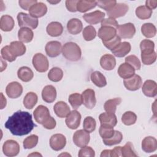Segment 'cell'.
<instances>
[{
    "label": "cell",
    "mask_w": 157,
    "mask_h": 157,
    "mask_svg": "<svg viewBox=\"0 0 157 157\" xmlns=\"http://www.w3.org/2000/svg\"><path fill=\"white\" fill-rule=\"evenodd\" d=\"M4 126L13 135L18 136L29 134L36 126L33 121L31 114L21 110H18L9 117Z\"/></svg>",
    "instance_id": "obj_1"
},
{
    "label": "cell",
    "mask_w": 157,
    "mask_h": 157,
    "mask_svg": "<svg viewBox=\"0 0 157 157\" xmlns=\"http://www.w3.org/2000/svg\"><path fill=\"white\" fill-rule=\"evenodd\" d=\"M62 53L67 60L71 61H78L82 56L80 47L74 42H69L64 44L62 47Z\"/></svg>",
    "instance_id": "obj_2"
},
{
    "label": "cell",
    "mask_w": 157,
    "mask_h": 157,
    "mask_svg": "<svg viewBox=\"0 0 157 157\" xmlns=\"http://www.w3.org/2000/svg\"><path fill=\"white\" fill-rule=\"evenodd\" d=\"M17 18L18 26L21 28H28L34 29L38 26L39 21L37 18H34L26 13H18Z\"/></svg>",
    "instance_id": "obj_3"
},
{
    "label": "cell",
    "mask_w": 157,
    "mask_h": 157,
    "mask_svg": "<svg viewBox=\"0 0 157 157\" xmlns=\"http://www.w3.org/2000/svg\"><path fill=\"white\" fill-rule=\"evenodd\" d=\"M32 63L35 69L39 72H45L48 69V59L42 53L35 54L33 58Z\"/></svg>",
    "instance_id": "obj_4"
},
{
    "label": "cell",
    "mask_w": 157,
    "mask_h": 157,
    "mask_svg": "<svg viewBox=\"0 0 157 157\" xmlns=\"http://www.w3.org/2000/svg\"><path fill=\"white\" fill-rule=\"evenodd\" d=\"M136 33V28L134 24L127 23L118 25L117 28V35L123 39H131Z\"/></svg>",
    "instance_id": "obj_5"
},
{
    "label": "cell",
    "mask_w": 157,
    "mask_h": 157,
    "mask_svg": "<svg viewBox=\"0 0 157 157\" xmlns=\"http://www.w3.org/2000/svg\"><path fill=\"white\" fill-rule=\"evenodd\" d=\"M73 142L74 144L78 147H83L86 146L90 139L89 132L84 129H79L75 132L73 135Z\"/></svg>",
    "instance_id": "obj_6"
},
{
    "label": "cell",
    "mask_w": 157,
    "mask_h": 157,
    "mask_svg": "<svg viewBox=\"0 0 157 157\" xmlns=\"http://www.w3.org/2000/svg\"><path fill=\"white\" fill-rule=\"evenodd\" d=\"M2 151L7 156H15L20 152V145L15 140H7L3 144Z\"/></svg>",
    "instance_id": "obj_7"
},
{
    "label": "cell",
    "mask_w": 157,
    "mask_h": 157,
    "mask_svg": "<svg viewBox=\"0 0 157 157\" xmlns=\"http://www.w3.org/2000/svg\"><path fill=\"white\" fill-rule=\"evenodd\" d=\"M81 115L76 110L71 111L66 118V124L67 126L71 129H77L80 123Z\"/></svg>",
    "instance_id": "obj_8"
},
{
    "label": "cell",
    "mask_w": 157,
    "mask_h": 157,
    "mask_svg": "<svg viewBox=\"0 0 157 157\" xmlns=\"http://www.w3.org/2000/svg\"><path fill=\"white\" fill-rule=\"evenodd\" d=\"M82 101L83 105L89 109H92L94 107L96 104V99L95 92L92 89L85 90L82 94Z\"/></svg>",
    "instance_id": "obj_9"
},
{
    "label": "cell",
    "mask_w": 157,
    "mask_h": 157,
    "mask_svg": "<svg viewBox=\"0 0 157 157\" xmlns=\"http://www.w3.org/2000/svg\"><path fill=\"white\" fill-rule=\"evenodd\" d=\"M6 93L9 98L15 99L21 95L23 93V87L20 83L17 82H12L7 85Z\"/></svg>",
    "instance_id": "obj_10"
},
{
    "label": "cell",
    "mask_w": 157,
    "mask_h": 157,
    "mask_svg": "<svg viewBox=\"0 0 157 157\" xmlns=\"http://www.w3.org/2000/svg\"><path fill=\"white\" fill-rule=\"evenodd\" d=\"M33 115L36 121L41 124H42L50 116L48 109L43 105L37 106L34 110Z\"/></svg>",
    "instance_id": "obj_11"
},
{
    "label": "cell",
    "mask_w": 157,
    "mask_h": 157,
    "mask_svg": "<svg viewBox=\"0 0 157 157\" xmlns=\"http://www.w3.org/2000/svg\"><path fill=\"white\" fill-rule=\"evenodd\" d=\"M129 7L125 3H117L110 10L107 11V15L113 18H117L124 16L128 11Z\"/></svg>",
    "instance_id": "obj_12"
},
{
    "label": "cell",
    "mask_w": 157,
    "mask_h": 157,
    "mask_svg": "<svg viewBox=\"0 0 157 157\" xmlns=\"http://www.w3.org/2000/svg\"><path fill=\"white\" fill-rule=\"evenodd\" d=\"M123 83L127 90L129 91H136L141 87L142 80L139 75L134 74L132 77L124 79Z\"/></svg>",
    "instance_id": "obj_13"
},
{
    "label": "cell",
    "mask_w": 157,
    "mask_h": 157,
    "mask_svg": "<svg viewBox=\"0 0 157 157\" xmlns=\"http://www.w3.org/2000/svg\"><path fill=\"white\" fill-rule=\"evenodd\" d=\"M46 54L51 58L56 57L62 52L61 44L56 40L50 41L47 43L45 47Z\"/></svg>",
    "instance_id": "obj_14"
},
{
    "label": "cell",
    "mask_w": 157,
    "mask_h": 157,
    "mask_svg": "<svg viewBox=\"0 0 157 157\" xmlns=\"http://www.w3.org/2000/svg\"><path fill=\"white\" fill-rule=\"evenodd\" d=\"M66 144V139L61 134H55L50 139V147L55 151L62 150Z\"/></svg>",
    "instance_id": "obj_15"
},
{
    "label": "cell",
    "mask_w": 157,
    "mask_h": 157,
    "mask_svg": "<svg viewBox=\"0 0 157 157\" xmlns=\"http://www.w3.org/2000/svg\"><path fill=\"white\" fill-rule=\"evenodd\" d=\"M47 12V7L44 3L42 2H37V3L33 5L29 9V15L36 18L44 16Z\"/></svg>",
    "instance_id": "obj_16"
},
{
    "label": "cell",
    "mask_w": 157,
    "mask_h": 157,
    "mask_svg": "<svg viewBox=\"0 0 157 157\" xmlns=\"http://www.w3.org/2000/svg\"><path fill=\"white\" fill-rule=\"evenodd\" d=\"M104 17L105 13L100 10H95L83 15V18L85 21L91 25H96L101 22Z\"/></svg>",
    "instance_id": "obj_17"
},
{
    "label": "cell",
    "mask_w": 157,
    "mask_h": 157,
    "mask_svg": "<svg viewBox=\"0 0 157 157\" xmlns=\"http://www.w3.org/2000/svg\"><path fill=\"white\" fill-rule=\"evenodd\" d=\"M98 36L102 41H108L117 36V29L109 26H101L98 30Z\"/></svg>",
    "instance_id": "obj_18"
},
{
    "label": "cell",
    "mask_w": 157,
    "mask_h": 157,
    "mask_svg": "<svg viewBox=\"0 0 157 157\" xmlns=\"http://www.w3.org/2000/svg\"><path fill=\"white\" fill-rule=\"evenodd\" d=\"M142 90L146 96L150 98L155 97L157 94V85L156 82L152 80H146L143 84Z\"/></svg>",
    "instance_id": "obj_19"
},
{
    "label": "cell",
    "mask_w": 157,
    "mask_h": 157,
    "mask_svg": "<svg viewBox=\"0 0 157 157\" xmlns=\"http://www.w3.org/2000/svg\"><path fill=\"white\" fill-rule=\"evenodd\" d=\"M142 149L145 153H152L157 149V140L152 136H147L142 141Z\"/></svg>",
    "instance_id": "obj_20"
},
{
    "label": "cell",
    "mask_w": 157,
    "mask_h": 157,
    "mask_svg": "<svg viewBox=\"0 0 157 157\" xmlns=\"http://www.w3.org/2000/svg\"><path fill=\"white\" fill-rule=\"evenodd\" d=\"M100 65L104 70L111 71L116 66V59L112 55L105 54L100 59Z\"/></svg>",
    "instance_id": "obj_21"
},
{
    "label": "cell",
    "mask_w": 157,
    "mask_h": 157,
    "mask_svg": "<svg viewBox=\"0 0 157 157\" xmlns=\"http://www.w3.org/2000/svg\"><path fill=\"white\" fill-rule=\"evenodd\" d=\"M42 99L47 102H53L56 98V90L55 88L52 85L45 86L42 91Z\"/></svg>",
    "instance_id": "obj_22"
},
{
    "label": "cell",
    "mask_w": 157,
    "mask_h": 157,
    "mask_svg": "<svg viewBox=\"0 0 157 157\" xmlns=\"http://www.w3.org/2000/svg\"><path fill=\"white\" fill-rule=\"evenodd\" d=\"M67 29L71 34L76 35L79 34L83 29L82 22L78 18H71L67 23Z\"/></svg>",
    "instance_id": "obj_23"
},
{
    "label": "cell",
    "mask_w": 157,
    "mask_h": 157,
    "mask_svg": "<svg viewBox=\"0 0 157 157\" xmlns=\"http://www.w3.org/2000/svg\"><path fill=\"white\" fill-rule=\"evenodd\" d=\"M53 110L55 114L59 118L66 117L71 112L69 105L64 101L57 102L53 107Z\"/></svg>",
    "instance_id": "obj_24"
},
{
    "label": "cell",
    "mask_w": 157,
    "mask_h": 157,
    "mask_svg": "<svg viewBox=\"0 0 157 157\" xmlns=\"http://www.w3.org/2000/svg\"><path fill=\"white\" fill-rule=\"evenodd\" d=\"M99 120L101 124L107 125L114 127L117 125V118L115 113H110L107 112L102 113L99 115Z\"/></svg>",
    "instance_id": "obj_25"
},
{
    "label": "cell",
    "mask_w": 157,
    "mask_h": 157,
    "mask_svg": "<svg viewBox=\"0 0 157 157\" xmlns=\"http://www.w3.org/2000/svg\"><path fill=\"white\" fill-rule=\"evenodd\" d=\"M47 33L52 37H58L62 34L63 27L61 23L58 21H52L50 23L46 28Z\"/></svg>",
    "instance_id": "obj_26"
},
{
    "label": "cell",
    "mask_w": 157,
    "mask_h": 157,
    "mask_svg": "<svg viewBox=\"0 0 157 157\" xmlns=\"http://www.w3.org/2000/svg\"><path fill=\"white\" fill-rule=\"evenodd\" d=\"M131 45L128 42H121L115 48L112 50V53L117 57L121 58L129 53Z\"/></svg>",
    "instance_id": "obj_27"
},
{
    "label": "cell",
    "mask_w": 157,
    "mask_h": 157,
    "mask_svg": "<svg viewBox=\"0 0 157 157\" xmlns=\"http://www.w3.org/2000/svg\"><path fill=\"white\" fill-rule=\"evenodd\" d=\"M118 74L120 77L126 79L135 74V69L130 64L124 63L118 67Z\"/></svg>",
    "instance_id": "obj_28"
},
{
    "label": "cell",
    "mask_w": 157,
    "mask_h": 157,
    "mask_svg": "<svg viewBox=\"0 0 157 157\" xmlns=\"http://www.w3.org/2000/svg\"><path fill=\"white\" fill-rule=\"evenodd\" d=\"M15 23L13 18L9 15H4L1 17L0 28L5 32L10 31L14 27Z\"/></svg>",
    "instance_id": "obj_29"
},
{
    "label": "cell",
    "mask_w": 157,
    "mask_h": 157,
    "mask_svg": "<svg viewBox=\"0 0 157 157\" xmlns=\"http://www.w3.org/2000/svg\"><path fill=\"white\" fill-rule=\"evenodd\" d=\"M34 37L33 31L28 28H21L18 31V37L20 42L24 43L30 42Z\"/></svg>",
    "instance_id": "obj_30"
},
{
    "label": "cell",
    "mask_w": 157,
    "mask_h": 157,
    "mask_svg": "<svg viewBox=\"0 0 157 157\" xmlns=\"http://www.w3.org/2000/svg\"><path fill=\"white\" fill-rule=\"evenodd\" d=\"M17 75L21 81L28 82L33 78L34 73L29 67L23 66L18 69L17 71Z\"/></svg>",
    "instance_id": "obj_31"
},
{
    "label": "cell",
    "mask_w": 157,
    "mask_h": 157,
    "mask_svg": "<svg viewBox=\"0 0 157 157\" xmlns=\"http://www.w3.org/2000/svg\"><path fill=\"white\" fill-rule=\"evenodd\" d=\"M91 82L98 87L102 88L107 85V80L105 76L99 71H94L91 74Z\"/></svg>",
    "instance_id": "obj_32"
},
{
    "label": "cell",
    "mask_w": 157,
    "mask_h": 157,
    "mask_svg": "<svg viewBox=\"0 0 157 157\" xmlns=\"http://www.w3.org/2000/svg\"><path fill=\"white\" fill-rule=\"evenodd\" d=\"M10 49L16 56L23 55L26 52V46L20 41H13L10 44Z\"/></svg>",
    "instance_id": "obj_33"
},
{
    "label": "cell",
    "mask_w": 157,
    "mask_h": 157,
    "mask_svg": "<svg viewBox=\"0 0 157 157\" xmlns=\"http://www.w3.org/2000/svg\"><path fill=\"white\" fill-rule=\"evenodd\" d=\"M96 6V1L79 0L77 4V10L80 12L83 13L94 8Z\"/></svg>",
    "instance_id": "obj_34"
},
{
    "label": "cell",
    "mask_w": 157,
    "mask_h": 157,
    "mask_svg": "<svg viewBox=\"0 0 157 157\" xmlns=\"http://www.w3.org/2000/svg\"><path fill=\"white\" fill-rule=\"evenodd\" d=\"M38 100L37 95L34 92L28 93L23 99V105L28 109H33L37 104Z\"/></svg>",
    "instance_id": "obj_35"
},
{
    "label": "cell",
    "mask_w": 157,
    "mask_h": 157,
    "mask_svg": "<svg viewBox=\"0 0 157 157\" xmlns=\"http://www.w3.org/2000/svg\"><path fill=\"white\" fill-rule=\"evenodd\" d=\"M121 102V99L120 98H116L107 100L104 105V110L106 112L110 113H115L117 106Z\"/></svg>",
    "instance_id": "obj_36"
},
{
    "label": "cell",
    "mask_w": 157,
    "mask_h": 157,
    "mask_svg": "<svg viewBox=\"0 0 157 157\" xmlns=\"http://www.w3.org/2000/svg\"><path fill=\"white\" fill-rule=\"evenodd\" d=\"M141 32L147 38L153 37L156 34L155 26L151 23H146L141 26Z\"/></svg>",
    "instance_id": "obj_37"
},
{
    "label": "cell",
    "mask_w": 157,
    "mask_h": 157,
    "mask_svg": "<svg viewBox=\"0 0 157 157\" xmlns=\"http://www.w3.org/2000/svg\"><path fill=\"white\" fill-rule=\"evenodd\" d=\"M103 142L105 145L112 146L118 144H120L123 139V134L121 132L115 130L114 134L110 138L102 139Z\"/></svg>",
    "instance_id": "obj_38"
},
{
    "label": "cell",
    "mask_w": 157,
    "mask_h": 157,
    "mask_svg": "<svg viewBox=\"0 0 157 157\" xmlns=\"http://www.w3.org/2000/svg\"><path fill=\"white\" fill-rule=\"evenodd\" d=\"M136 14L139 18L141 20H145L151 17L152 10L149 9L145 6H140L136 8Z\"/></svg>",
    "instance_id": "obj_39"
},
{
    "label": "cell",
    "mask_w": 157,
    "mask_h": 157,
    "mask_svg": "<svg viewBox=\"0 0 157 157\" xmlns=\"http://www.w3.org/2000/svg\"><path fill=\"white\" fill-rule=\"evenodd\" d=\"M63 77V72L61 69L54 67L52 68L48 73V78L52 82H58L60 81Z\"/></svg>",
    "instance_id": "obj_40"
},
{
    "label": "cell",
    "mask_w": 157,
    "mask_h": 157,
    "mask_svg": "<svg viewBox=\"0 0 157 157\" xmlns=\"http://www.w3.org/2000/svg\"><path fill=\"white\" fill-rule=\"evenodd\" d=\"M155 44L152 40L149 39H144L140 42V48L141 53L148 54L154 52Z\"/></svg>",
    "instance_id": "obj_41"
},
{
    "label": "cell",
    "mask_w": 157,
    "mask_h": 157,
    "mask_svg": "<svg viewBox=\"0 0 157 157\" xmlns=\"http://www.w3.org/2000/svg\"><path fill=\"white\" fill-rule=\"evenodd\" d=\"M121 154L123 157H136L137 155L136 153L132 144L131 142H128L121 148Z\"/></svg>",
    "instance_id": "obj_42"
},
{
    "label": "cell",
    "mask_w": 157,
    "mask_h": 157,
    "mask_svg": "<svg viewBox=\"0 0 157 157\" xmlns=\"http://www.w3.org/2000/svg\"><path fill=\"white\" fill-rule=\"evenodd\" d=\"M137 120L136 114L131 111H127L124 112L121 117V121L127 126L134 124Z\"/></svg>",
    "instance_id": "obj_43"
},
{
    "label": "cell",
    "mask_w": 157,
    "mask_h": 157,
    "mask_svg": "<svg viewBox=\"0 0 157 157\" xmlns=\"http://www.w3.org/2000/svg\"><path fill=\"white\" fill-rule=\"evenodd\" d=\"M68 101L72 107L75 109H78L83 104L82 94L77 93L70 94Z\"/></svg>",
    "instance_id": "obj_44"
},
{
    "label": "cell",
    "mask_w": 157,
    "mask_h": 157,
    "mask_svg": "<svg viewBox=\"0 0 157 157\" xmlns=\"http://www.w3.org/2000/svg\"><path fill=\"white\" fill-rule=\"evenodd\" d=\"M83 129L86 132L90 133L93 132L96 126V122L94 118L92 117H86L84 120L83 123Z\"/></svg>",
    "instance_id": "obj_45"
},
{
    "label": "cell",
    "mask_w": 157,
    "mask_h": 157,
    "mask_svg": "<svg viewBox=\"0 0 157 157\" xmlns=\"http://www.w3.org/2000/svg\"><path fill=\"white\" fill-rule=\"evenodd\" d=\"M115 130L113 127L101 124V126L99 129V135L102 139H108L111 137L114 134Z\"/></svg>",
    "instance_id": "obj_46"
},
{
    "label": "cell",
    "mask_w": 157,
    "mask_h": 157,
    "mask_svg": "<svg viewBox=\"0 0 157 157\" xmlns=\"http://www.w3.org/2000/svg\"><path fill=\"white\" fill-rule=\"evenodd\" d=\"M83 37L86 41H90L93 40L96 36V31L93 26H86L83 31Z\"/></svg>",
    "instance_id": "obj_47"
},
{
    "label": "cell",
    "mask_w": 157,
    "mask_h": 157,
    "mask_svg": "<svg viewBox=\"0 0 157 157\" xmlns=\"http://www.w3.org/2000/svg\"><path fill=\"white\" fill-rule=\"evenodd\" d=\"M39 137L37 135L32 134L27 137L23 140V147L25 149H31L36 146Z\"/></svg>",
    "instance_id": "obj_48"
},
{
    "label": "cell",
    "mask_w": 157,
    "mask_h": 157,
    "mask_svg": "<svg viewBox=\"0 0 157 157\" xmlns=\"http://www.w3.org/2000/svg\"><path fill=\"white\" fill-rule=\"evenodd\" d=\"M1 57L9 62H12L16 59L17 57L11 52L9 45H6L5 47H2L1 50Z\"/></svg>",
    "instance_id": "obj_49"
},
{
    "label": "cell",
    "mask_w": 157,
    "mask_h": 157,
    "mask_svg": "<svg viewBox=\"0 0 157 157\" xmlns=\"http://www.w3.org/2000/svg\"><path fill=\"white\" fill-rule=\"evenodd\" d=\"M125 63L130 64L135 70H139L141 67V63L139 58L133 55H129L125 58Z\"/></svg>",
    "instance_id": "obj_50"
},
{
    "label": "cell",
    "mask_w": 157,
    "mask_h": 157,
    "mask_svg": "<svg viewBox=\"0 0 157 157\" xmlns=\"http://www.w3.org/2000/svg\"><path fill=\"white\" fill-rule=\"evenodd\" d=\"M141 59L145 65H151L156 61V53L155 51L148 54L141 53Z\"/></svg>",
    "instance_id": "obj_51"
},
{
    "label": "cell",
    "mask_w": 157,
    "mask_h": 157,
    "mask_svg": "<svg viewBox=\"0 0 157 157\" xmlns=\"http://www.w3.org/2000/svg\"><path fill=\"white\" fill-rule=\"evenodd\" d=\"M104 45L109 49L110 50H113L120 43H121V38L117 35L113 37V39L108 40V41H102Z\"/></svg>",
    "instance_id": "obj_52"
},
{
    "label": "cell",
    "mask_w": 157,
    "mask_h": 157,
    "mask_svg": "<svg viewBox=\"0 0 157 157\" xmlns=\"http://www.w3.org/2000/svg\"><path fill=\"white\" fill-rule=\"evenodd\" d=\"M97 6L100 8L104 9L106 11L111 10L117 4V1L115 0L113 1H97Z\"/></svg>",
    "instance_id": "obj_53"
},
{
    "label": "cell",
    "mask_w": 157,
    "mask_h": 157,
    "mask_svg": "<svg viewBox=\"0 0 157 157\" xmlns=\"http://www.w3.org/2000/svg\"><path fill=\"white\" fill-rule=\"evenodd\" d=\"M78 156L79 157H83V156L94 157L95 156V152H94V150L91 147L85 146L82 147V148L79 150Z\"/></svg>",
    "instance_id": "obj_54"
},
{
    "label": "cell",
    "mask_w": 157,
    "mask_h": 157,
    "mask_svg": "<svg viewBox=\"0 0 157 157\" xmlns=\"http://www.w3.org/2000/svg\"><path fill=\"white\" fill-rule=\"evenodd\" d=\"M101 26H109L117 29L118 26V23L115 19L109 17L107 18H104L102 20Z\"/></svg>",
    "instance_id": "obj_55"
},
{
    "label": "cell",
    "mask_w": 157,
    "mask_h": 157,
    "mask_svg": "<svg viewBox=\"0 0 157 157\" xmlns=\"http://www.w3.org/2000/svg\"><path fill=\"white\" fill-rule=\"evenodd\" d=\"M37 2V1L36 0H20L18 1L20 6L25 10H29L30 7Z\"/></svg>",
    "instance_id": "obj_56"
},
{
    "label": "cell",
    "mask_w": 157,
    "mask_h": 157,
    "mask_svg": "<svg viewBox=\"0 0 157 157\" xmlns=\"http://www.w3.org/2000/svg\"><path fill=\"white\" fill-rule=\"evenodd\" d=\"M56 124V120L54 119V118L50 116L42 124V126L47 129H52L55 128Z\"/></svg>",
    "instance_id": "obj_57"
},
{
    "label": "cell",
    "mask_w": 157,
    "mask_h": 157,
    "mask_svg": "<svg viewBox=\"0 0 157 157\" xmlns=\"http://www.w3.org/2000/svg\"><path fill=\"white\" fill-rule=\"evenodd\" d=\"M78 2L77 0H67L66 1V7L67 9L71 12H75L77 11V4Z\"/></svg>",
    "instance_id": "obj_58"
},
{
    "label": "cell",
    "mask_w": 157,
    "mask_h": 157,
    "mask_svg": "<svg viewBox=\"0 0 157 157\" xmlns=\"http://www.w3.org/2000/svg\"><path fill=\"white\" fill-rule=\"evenodd\" d=\"M121 147L118 146V147H115L112 150H110V156H112V157H118V156H121Z\"/></svg>",
    "instance_id": "obj_59"
},
{
    "label": "cell",
    "mask_w": 157,
    "mask_h": 157,
    "mask_svg": "<svg viewBox=\"0 0 157 157\" xmlns=\"http://www.w3.org/2000/svg\"><path fill=\"white\" fill-rule=\"evenodd\" d=\"M145 6L149 9L153 10L157 7V1L156 0H148L145 2Z\"/></svg>",
    "instance_id": "obj_60"
},
{
    "label": "cell",
    "mask_w": 157,
    "mask_h": 157,
    "mask_svg": "<svg viewBox=\"0 0 157 157\" xmlns=\"http://www.w3.org/2000/svg\"><path fill=\"white\" fill-rule=\"evenodd\" d=\"M110 150H104L101 152V154L100 156L101 157H109L110 156Z\"/></svg>",
    "instance_id": "obj_61"
},
{
    "label": "cell",
    "mask_w": 157,
    "mask_h": 157,
    "mask_svg": "<svg viewBox=\"0 0 157 157\" xmlns=\"http://www.w3.org/2000/svg\"><path fill=\"white\" fill-rule=\"evenodd\" d=\"M1 109H4V107H6L7 101H6V98L4 97V96H3L2 93H1Z\"/></svg>",
    "instance_id": "obj_62"
},
{
    "label": "cell",
    "mask_w": 157,
    "mask_h": 157,
    "mask_svg": "<svg viewBox=\"0 0 157 157\" xmlns=\"http://www.w3.org/2000/svg\"><path fill=\"white\" fill-rule=\"evenodd\" d=\"M29 156H42L40 154H39V153H37V152H36L35 153H32V154H31V155H28Z\"/></svg>",
    "instance_id": "obj_63"
},
{
    "label": "cell",
    "mask_w": 157,
    "mask_h": 157,
    "mask_svg": "<svg viewBox=\"0 0 157 157\" xmlns=\"http://www.w3.org/2000/svg\"><path fill=\"white\" fill-rule=\"evenodd\" d=\"M47 2H49V3H51V4H57V3L59 2H60V1H56V2H52V1H47Z\"/></svg>",
    "instance_id": "obj_64"
}]
</instances>
